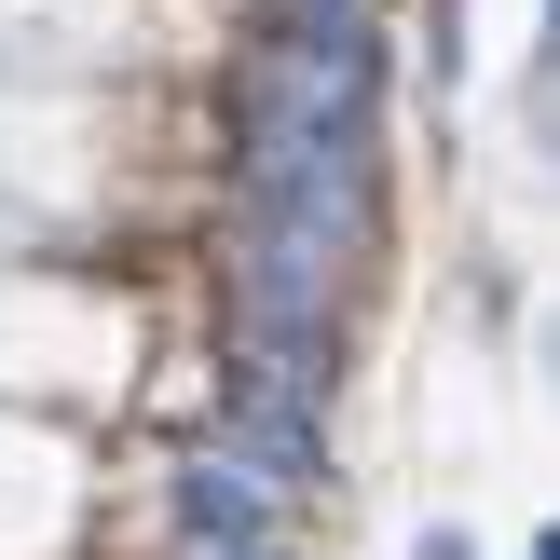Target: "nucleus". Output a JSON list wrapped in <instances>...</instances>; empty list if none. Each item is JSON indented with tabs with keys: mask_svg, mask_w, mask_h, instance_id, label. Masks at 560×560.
I'll use <instances>...</instances> for the list:
<instances>
[{
	"mask_svg": "<svg viewBox=\"0 0 560 560\" xmlns=\"http://www.w3.org/2000/svg\"><path fill=\"white\" fill-rule=\"evenodd\" d=\"M410 560H479V547H465V534H452V520H438V534H424V547H410Z\"/></svg>",
	"mask_w": 560,
	"mask_h": 560,
	"instance_id": "obj_6",
	"label": "nucleus"
},
{
	"mask_svg": "<svg viewBox=\"0 0 560 560\" xmlns=\"http://www.w3.org/2000/svg\"><path fill=\"white\" fill-rule=\"evenodd\" d=\"M219 560H273V547H219Z\"/></svg>",
	"mask_w": 560,
	"mask_h": 560,
	"instance_id": "obj_7",
	"label": "nucleus"
},
{
	"mask_svg": "<svg viewBox=\"0 0 560 560\" xmlns=\"http://www.w3.org/2000/svg\"><path fill=\"white\" fill-rule=\"evenodd\" d=\"M273 492H288V479H260V465L219 438V452L178 465V534H191V547H260V534H273Z\"/></svg>",
	"mask_w": 560,
	"mask_h": 560,
	"instance_id": "obj_5",
	"label": "nucleus"
},
{
	"mask_svg": "<svg viewBox=\"0 0 560 560\" xmlns=\"http://www.w3.org/2000/svg\"><path fill=\"white\" fill-rule=\"evenodd\" d=\"M534 560H547V547H534Z\"/></svg>",
	"mask_w": 560,
	"mask_h": 560,
	"instance_id": "obj_8",
	"label": "nucleus"
},
{
	"mask_svg": "<svg viewBox=\"0 0 560 560\" xmlns=\"http://www.w3.org/2000/svg\"><path fill=\"white\" fill-rule=\"evenodd\" d=\"M383 82V27L355 0H288L246 55V124H370Z\"/></svg>",
	"mask_w": 560,
	"mask_h": 560,
	"instance_id": "obj_1",
	"label": "nucleus"
},
{
	"mask_svg": "<svg viewBox=\"0 0 560 560\" xmlns=\"http://www.w3.org/2000/svg\"><path fill=\"white\" fill-rule=\"evenodd\" d=\"M246 219L301 246H370V124H246Z\"/></svg>",
	"mask_w": 560,
	"mask_h": 560,
	"instance_id": "obj_2",
	"label": "nucleus"
},
{
	"mask_svg": "<svg viewBox=\"0 0 560 560\" xmlns=\"http://www.w3.org/2000/svg\"><path fill=\"white\" fill-rule=\"evenodd\" d=\"M233 452L260 479H315V452H328V342H246L233 355Z\"/></svg>",
	"mask_w": 560,
	"mask_h": 560,
	"instance_id": "obj_3",
	"label": "nucleus"
},
{
	"mask_svg": "<svg viewBox=\"0 0 560 560\" xmlns=\"http://www.w3.org/2000/svg\"><path fill=\"white\" fill-rule=\"evenodd\" d=\"M328 301H342V246H301L246 219L233 246V328L246 342H328Z\"/></svg>",
	"mask_w": 560,
	"mask_h": 560,
	"instance_id": "obj_4",
	"label": "nucleus"
}]
</instances>
